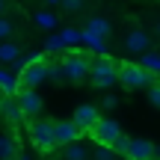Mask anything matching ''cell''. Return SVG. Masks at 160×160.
Returning a JSON list of instances; mask_svg holds the SVG:
<instances>
[{
    "instance_id": "6da1fadb",
    "label": "cell",
    "mask_w": 160,
    "mask_h": 160,
    "mask_svg": "<svg viewBox=\"0 0 160 160\" xmlns=\"http://www.w3.org/2000/svg\"><path fill=\"white\" fill-rule=\"evenodd\" d=\"M119 77H122V83H125L128 89H142V86H154L157 83L154 71L142 68V65H137V62H122Z\"/></svg>"
},
{
    "instance_id": "7a4b0ae2",
    "label": "cell",
    "mask_w": 160,
    "mask_h": 160,
    "mask_svg": "<svg viewBox=\"0 0 160 160\" xmlns=\"http://www.w3.org/2000/svg\"><path fill=\"white\" fill-rule=\"evenodd\" d=\"M30 139L39 151H51V148H59L57 145V133H53V122L48 119H33L30 122Z\"/></svg>"
},
{
    "instance_id": "3957f363",
    "label": "cell",
    "mask_w": 160,
    "mask_h": 160,
    "mask_svg": "<svg viewBox=\"0 0 160 160\" xmlns=\"http://www.w3.org/2000/svg\"><path fill=\"white\" fill-rule=\"evenodd\" d=\"M89 77H92V86H95V89H110V86L119 80V68H116L107 57H101L95 65H92Z\"/></svg>"
},
{
    "instance_id": "277c9868",
    "label": "cell",
    "mask_w": 160,
    "mask_h": 160,
    "mask_svg": "<svg viewBox=\"0 0 160 160\" xmlns=\"http://www.w3.org/2000/svg\"><path fill=\"white\" fill-rule=\"evenodd\" d=\"M92 139H95L98 145H110V148H113L122 139V128L116 125L113 119H98V125L92 128Z\"/></svg>"
},
{
    "instance_id": "5b68a950",
    "label": "cell",
    "mask_w": 160,
    "mask_h": 160,
    "mask_svg": "<svg viewBox=\"0 0 160 160\" xmlns=\"http://www.w3.org/2000/svg\"><path fill=\"white\" fill-rule=\"evenodd\" d=\"M89 71H92V65L86 62L80 53H68V57L62 59V74H65V80H71V83L86 80V77H89Z\"/></svg>"
},
{
    "instance_id": "8992f818",
    "label": "cell",
    "mask_w": 160,
    "mask_h": 160,
    "mask_svg": "<svg viewBox=\"0 0 160 160\" xmlns=\"http://www.w3.org/2000/svg\"><path fill=\"white\" fill-rule=\"evenodd\" d=\"M42 80H48V62L36 59V62H30L27 68L18 74V89H36Z\"/></svg>"
},
{
    "instance_id": "52a82bcc",
    "label": "cell",
    "mask_w": 160,
    "mask_h": 160,
    "mask_svg": "<svg viewBox=\"0 0 160 160\" xmlns=\"http://www.w3.org/2000/svg\"><path fill=\"white\" fill-rule=\"evenodd\" d=\"M107 36H110V24L104 18H89V24H86V42L92 45L95 53H104V39Z\"/></svg>"
},
{
    "instance_id": "ba28073f",
    "label": "cell",
    "mask_w": 160,
    "mask_h": 160,
    "mask_svg": "<svg viewBox=\"0 0 160 160\" xmlns=\"http://www.w3.org/2000/svg\"><path fill=\"white\" fill-rule=\"evenodd\" d=\"M18 107H21V116L36 119L42 113V95L36 89H18Z\"/></svg>"
},
{
    "instance_id": "9c48e42d",
    "label": "cell",
    "mask_w": 160,
    "mask_h": 160,
    "mask_svg": "<svg viewBox=\"0 0 160 160\" xmlns=\"http://www.w3.org/2000/svg\"><path fill=\"white\" fill-rule=\"evenodd\" d=\"M125 157L128 160H154V142L151 139H128V148H125Z\"/></svg>"
},
{
    "instance_id": "30bf717a",
    "label": "cell",
    "mask_w": 160,
    "mask_h": 160,
    "mask_svg": "<svg viewBox=\"0 0 160 160\" xmlns=\"http://www.w3.org/2000/svg\"><path fill=\"white\" fill-rule=\"evenodd\" d=\"M53 133H57V145L59 148H65V145H71V142H77L80 139V128L74 125V122H53Z\"/></svg>"
},
{
    "instance_id": "8fae6325",
    "label": "cell",
    "mask_w": 160,
    "mask_h": 160,
    "mask_svg": "<svg viewBox=\"0 0 160 160\" xmlns=\"http://www.w3.org/2000/svg\"><path fill=\"white\" fill-rule=\"evenodd\" d=\"M125 51L128 53H148L151 51V36L145 30H131L125 36Z\"/></svg>"
},
{
    "instance_id": "7c38bea8",
    "label": "cell",
    "mask_w": 160,
    "mask_h": 160,
    "mask_svg": "<svg viewBox=\"0 0 160 160\" xmlns=\"http://www.w3.org/2000/svg\"><path fill=\"white\" fill-rule=\"evenodd\" d=\"M98 119H101V116H98V107H92V104H83V107H77L74 110V125L80 128V131H92V128L98 125Z\"/></svg>"
},
{
    "instance_id": "4fadbf2b",
    "label": "cell",
    "mask_w": 160,
    "mask_h": 160,
    "mask_svg": "<svg viewBox=\"0 0 160 160\" xmlns=\"http://www.w3.org/2000/svg\"><path fill=\"white\" fill-rule=\"evenodd\" d=\"M0 116H3L9 125H18V122L24 119L21 107H18V98H0Z\"/></svg>"
},
{
    "instance_id": "5bb4252c",
    "label": "cell",
    "mask_w": 160,
    "mask_h": 160,
    "mask_svg": "<svg viewBox=\"0 0 160 160\" xmlns=\"http://www.w3.org/2000/svg\"><path fill=\"white\" fill-rule=\"evenodd\" d=\"M0 160H18V145H15V139L9 137V133H0Z\"/></svg>"
},
{
    "instance_id": "9a60e30c",
    "label": "cell",
    "mask_w": 160,
    "mask_h": 160,
    "mask_svg": "<svg viewBox=\"0 0 160 160\" xmlns=\"http://www.w3.org/2000/svg\"><path fill=\"white\" fill-rule=\"evenodd\" d=\"M18 57H21V48L15 42H3L0 45V62H15Z\"/></svg>"
},
{
    "instance_id": "2e32d148",
    "label": "cell",
    "mask_w": 160,
    "mask_h": 160,
    "mask_svg": "<svg viewBox=\"0 0 160 160\" xmlns=\"http://www.w3.org/2000/svg\"><path fill=\"white\" fill-rule=\"evenodd\" d=\"M62 157H65V160H89V154H86V148H83L80 142L65 145V148H62Z\"/></svg>"
},
{
    "instance_id": "e0dca14e",
    "label": "cell",
    "mask_w": 160,
    "mask_h": 160,
    "mask_svg": "<svg viewBox=\"0 0 160 160\" xmlns=\"http://www.w3.org/2000/svg\"><path fill=\"white\" fill-rule=\"evenodd\" d=\"M36 24H39L42 30H53L57 27V15H53V12H39V15H36Z\"/></svg>"
},
{
    "instance_id": "ac0fdd59",
    "label": "cell",
    "mask_w": 160,
    "mask_h": 160,
    "mask_svg": "<svg viewBox=\"0 0 160 160\" xmlns=\"http://www.w3.org/2000/svg\"><path fill=\"white\" fill-rule=\"evenodd\" d=\"M0 89H3L6 95H12V92L18 89V77H12V74H6V71H0Z\"/></svg>"
},
{
    "instance_id": "d6986e66",
    "label": "cell",
    "mask_w": 160,
    "mask_h": 160,
    "mask_svg": "<svg viewBox=\"0 0 160 160\" xmlns=\"http://www.w3.org/2000/svg\"><path fill=\"white\" fill-rule=\"evenodd\" d=\"M139 65H142V68H148V71H154V74H160V57H154V53H142V62H139Z\"/></svg>"
},
{
    "instance_id": "ffe728a7",
    "label": "cell",
    "mask_w": 160,
    "mask_h": 160,
    "mask_svg": "<svg viewBox=\"0 0 160 160\" xmlns=\"http://www.w3.org/2000/svg\"><path fill=\"white\" fill-rule=\"evenodd\" d=\"M12 33H15V24H12L9 18H3V15H0V42H6Z\"/></svg>"
},
{
    "instance_id": "44dd1931",
    "label": "cell",
    "mask_w": 160,
    "mask_h": 160,
    "mask_svg": "<svg viewBox=\"0 0 160 160\" xmlns=\"http://www.w3.org/2000/svg\"><path fill=\"white\" fill-rule=\"evenodd\" d=\"M83 3H86V0H59V6H62V9L68 12V15L80 12V9H83Z\"/></svg>"
},
{
    "instance_id": "7402d4cb",
    "label": "cell",
    "mask_w": 160,
    "mask_h": 160,
    "mask_svg": "<svg viewBox=\"0 0 160 160\" xmlns=\"http://www.w3.org/2000/svg\"><path fill=\"white\" fill-rule=\"evenodd\" d=\"M48 77H51V80L65 77V74H62V62H51V65H48Z\"/></svg>"
},
{
    "instance_id": "603a6c76",
    "label": "cell",
    "mask_w": 160,
    "mask_h": 160,
    "mask_svg": "<svg viewBox=\"0 0 160 160\" xmlns=\"http://www.w3.org/2000/svg\"><path fill=\"white\" fill-rule=\"evenodd\" d=\"M95 160H113V148H110V145H98L95 148Z\"/></svg>"
},
{
    "instance_id": "cb8c5ba5",
    "label": "cell",
    "mask_w": 160,
    "mask_h": 160,
    "mask_svg": "<svg viewBox=\"0 0 160 160\" xmlns=\"http://www.w3.org/2000/svg\"><path fill=\"white\" fill-rule=\"evenodd\" d=\"M148 101H151V104H154V107L160 110V83L148 86Z\"/></svg>"
},
{
    "instance_id": "d4e9b609",
    "label": "cell",
    "mask_w": 160,
    "mask_h": 160,
    "mask_svg": "<svg viewBox=\"0 0 160 160\" xmlns=\"http://www.w3.org/2000/svg\"><path fill=\"white\" fill-rule=\"evenodd\" d=\"M62 45H65L62 39H48V42H45V51H48V53H57V51H62Z\"/></svg>"
},
{
    "instance_id": "484cf974",
    "label": "cell",
    "mask_w": 160,
    "mask_h": 160,
    "mask_svg": "<svg viewBox=\"0 0 160 160\" xmlns=\"http://www.w3.org/2000/svg\"><path fill=\"white\" fill-rule=\"evenodd\" d=\"M77 39H80V33H77V30H68V33L62 36V42H77Z\"/></svg>"
},
{
    "instance_id": "4316f807",
    "label": "cell",
    "mask_w": 160,
    "mask_h": 160,
    "mask_svg": "<svg viewBox=\"0 0 160 160\" xmlns=\"http://www.w3.org/2000/svg\"><path fill=\"white\" fill-rule=\"evenodd\" d=\"M116 104H119V101H116V98H113V95H107V98H104V107H107V110H113V107H116Z\"/></svg>"
},
{
    "instance_id": "83f0119b",
    "label": "cell",
    "mask_w": 160,
    "mask_h": 160,
    "mask_svg": "<svg viewBox=\"0 0 160 160\" xmlns=\"http://www.w3.org/2000/svg\"><path fill=\"white\" fill-rule=\"evenodd\" d=\"M154 160H160V145H154Z\"/></svg>"
},
{
    "instance_id": "f1b7e54d",
    "label": "cell",
    "mask_w": 160,
    "mask_h": 160,
    "mask_svg": "<svg viewBox=\"0 0 160 160\" xmlns=\"http://www.w3.org/2000/svg\"><path fill=\"white\" fill-rule=\"evenodd\" d=\"M3 12H6V0H0V15H3Z\"/></svg>"
},
{
    "instance_id": "f546056e",
    "label": "cell",
    "mask_w": 160,
    "mask_h": 160,
    "mask_svg": "<svg viewBox=\"0 0 160 160\" xmlns=\"http://www.w3.org/2000/svg\"><path fill=\"white\" fill-rule=\"evenodd\" d=\"M48 3H59V0H48Z\"/></svg>"
},
{
    "instance_id": "4dcf8cb0",
    "label": "cell",
    "mask_w": 160,
    "mask_h": 160,
    "mask_svg": "<svg viewBox=\"0 0 160 160\" xmlns=\"http://www.w3.org/2000/svg\"><path fill=\"white\" fill-rule=\"evenodd\" d=\"M157 33H160V24H157Z\"/></svg>"
}]
</instances>
